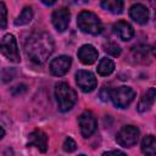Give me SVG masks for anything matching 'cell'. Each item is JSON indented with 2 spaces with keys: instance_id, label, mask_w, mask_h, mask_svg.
I'll return each mask as SVG.
<instances>
[{
  "instance_id": "obj_25",
  "label": "cell",
  "mask_w": 156,
  "mask_h": 156,
  "mask_svg": "<svg viewBox=\"0 0 156 156\" xmlns=\"http://www.w3.org/2000/svg\"><path fill=\"white\" fill-rule=\"evenodd\" d=\"M110 154H112V155H124V152H122V151H119V150H113V151H107V152H105L104 155H110Z\"/></svg>"
},
{
  "instance_id": "obj_28",
  "label": "cell",
  "mask_w": 156,
  "mask_h": 156,
  "mask_svg": "<svg viewBox=\"0 0 156 156\" xmlns=\"http://www.w3.org/2000/svg\"><path fill=\"white\" fill-rule=\"evenodd\" d=\"M76 2H78V4H85L88 0H74Z\"/></svg>"
},
{
  "instance_id": "obj_21",
  "label": "cell",
  "mask_w": 156,
  "mask_h": 156,
  "mask_svg": "<svg viewBox=\"0 0 156 156\" xmlns=\"http://www.w3.org/2000/svg\"><path fill=\"white\" fill-rule=\"evenodd\" d=\"M133 54L134 56L140 61V60H144V58H149V48L145 46V45H139V46H135L133 49Z\"/></svg>"
},
{
  "instance_id": "obj_4",
  "label": "cell",
  "mask_w": 156,
  "mask_h": 156,
  "mask_svg": "<svg viewBox=\"0 0 156 156\" xmlns=\"http://www.w3.org/2000/svg\"><path fill=\"white\" fill-rule=\"evenodd\" d=\"M135 98V91L130 87H118L115 89H111L110 99L112 100L113 105L118 108H126L130 105V102Z\"/></svg>"
},
{
  "instance_id": "obj_1",
  "label": "cell",
  "mask_w": 156,
  "mask_h": 156,
  "mask_svg": "<svg viewBox=\"0 0 156 156\" xmlns=\"http://www.w3.org/2000/svg\"><path fill=\"white\" fill-rule=\"evenodd\" d=\"M26 55L37 65L44 63L54 51V40L46 32L32 34L24 44Z\"/></svg>"
},
{
  "instance_id": "obj_22",
  "label": "cell",
  "mask_w": 156,
  "mask_h": 156,
  "mask_svg": "<svg viewBox=\"0 0 156 156\" xmlns=\"http://www.w3.org/2000/svg\"><path fill=\"white\" fill-rule=\"evenodd\" d=\"M7 26V9L6 5L0 1V28L5 29Z\"/></svg>"
},
{
  "instance_id": "obj_26",
  "label": "cell",
  "mask_w": 156,
  "mask_h": 156,
  "mask_svg": "<svg viewBox=\"0 0 156 156\" xmlns=\"http://www.w3.org/2000/svg\"><path fill=\"white\" fill-rule=\"evenodd\" d=\"M56 1H57V0H41V2H43V4H45V5H48V6L54 5Z\"/></svg>"
},
{
  "instance_id": "obj_13",
  "label": "cell",
  "mask_w": 156,
  "mask_h": 156,
  "mask_svg": "<svg viewBox=\"0 0 156 156\" xmlns=\"http://www.w3.org/2000/svg\"><path fill=\"white\" fill-rule=\"evenodd\" d=\"M113 32L115 34L121 39V40H124V41H128L130 40L133 37H134V29L133 27L126 22V21H118L113 24Z\"/></svg>"
},
{
  "instance_id": "obj_14",
  "label": "cell",
  "mask_w": 156,
  "mask_h": 156,
  "mask_svg": "<svg viewBox=\"0 0 156 156\" xmlns=\"http://www.w3.org/2000/svg\"><path fill=\"white\" fill-rule=\"evenodd\" d=\"M129 16L139 24H146L149 21V11L141 4H135L129 9Z\"/></svg>"
},
{
  "instance_id": "obj_7",
  "label": "cell",
  "mask_w": 156,
  "mask_h": 156,
  "mask_svg": "<svg viewBox=\"0 0 156 156\" xmlns=\"http://www.w3.org/2000/svg\"><path fill=\"white\" fill-rule=\"evenodd\" d=\"M78 123H79V128H80V133L83 138H89L91 134H94L98 127L96 118L91 111H84L79 116Z\"/></svg>"
},
{
  "instance_id": "obj_11",
  "label": "cell",
  "mask_w": 156,
  "mask_h": 156,
  "mask_svg": "<svg viewBox=\"0 0 156 156\" xmlns=\"http://www.w3.org/2000/svg\"><path fill=\"white\" fill-rule=\"evenodd\" d=\"M28 146H34L39 151L45 152L48 149V135L43 130H34L28 136Z\"/></svg>"
},
{
  "instance_id": "obj_23",
  "label": "cell",
  "mask_w": 156,
  "mask_h": 156,
  "mask_svg": "<svg viewBox=\"0 0 156 156\" xmlns=\"http://www.w3.org/2000/svg\"><path fill=\"white\" fill-rule=\"evenodd\" d=\"M63 150L66 151V152H73L76 149H77V144H76V141L72 139V138H66V140H65V143H63Z\"/></svg>"
},
{
  "instance_id": "obj_3",
  "label": "cell",
  "mask_w": 156,
  "mask_h": 156,
  "mask_svg": "<svg viewBox=\"0 0 156 156\" xmlns=\"http://www.w3.org/2000/svg\"><path fill=\"white\" fill-rule=\"evenodd\" d=\"M77 24L78 28L87 34L98 35L102 32V23L100 18L90 11H82L77 17Z\"/></svg>"
},
{
  "instance_id": "obj_15",
  "label": "cell",
  "mask_w": 156,
  "mask_h": 156,
  "mask_svg": "<svg viewBox=\"0 0 156 156\" xmlns=\"http://www.w3.org/2000/svg\"><path fill=\"white\" fill-rule=\"evenodd\" d=\"M156 98V90L155 88H150L146 90V93L141 96V99L138 102V111L139 112H146L151 108V106L154 105Z\"/></svg>"
},
{
  "instance_id": "obj_27",
  "label": "cell",
  "mask_w": 156,
  "mask_h": 156,
  "mask_svg": "<svg viewBox=\"0 0 156 156\" xmlns=\"http://www.w3.org/2000/svg\"><path fill=\"white\" fill-rule=\"evenodd\" d=\"M4 135H5V130L2 129V127H0V139H1Z\"/></svg>"
},
{
  "instance_id": "obj_18",
  "label": "cell",
  "mask_w": 156,
  "mask_h": 156,
  "mask_svg": "<svg viewBox=\"0 0 156 156\" xmlns=\"http://www.w3.org/2000/svg\"><path fill=\"white\" fill-rule=\"evenodd\" d=\"M113 71H115V62L107 57L101 58L98 66V73L102 77H106V76H110Z\"/></svg>"
},
{
  "instance_id": "obj_16",
  "label": "cell",
  "mask_w": 156,
  "mask_h": 156,
  "mask_svg": "<svg viewBox=\"0 0 156 156\" xmlns=\"http://www.w3.org/2000/svg\"><path fill=\"white\" fill-rule=\"evenodd\" d=\"M141 151L145 155H150L154 156L156 154V139L154 135H146L144 136L143 141H141Z\"/></svg>"
},
{
  "instance_id": "obj_10",
  "label": "cell",
  "mask_w": 156,
  "mask_h": 156,
  "mask_svg": "<svg viewBox=\"0 0 156 156\" xmlns=\"http://www.w3.org/2000/svg\"><path fill=\"white\" fill-rule=\"evenodd\" d=\"M71 65H72L71 57L66 56V55H61V56H58L51 61L50 72H51V74H54L56 77H62L69 71Z\"/></svg>"
},
{
  "instance_id": "obj_2",
  "label": "cell",
  "mask_w": 156,
  "mask_h": 156,
  "mask_svg": "<svg viewBox=\"0 0 156 156\" xmlns=\"http://www.w3.org/2000/svg\"><path fill=\"white\" fill-rule=\"evenodd\" d=\"M55 96L61 112L69 111L77 102V93L65 82H60L55 85Z\"/></svg>"
},
{
  "instance_id": "obj_8",
  "label": "cell",
  "mask_w": 156,
  "mask_h": 156,
  "mask_svg": "<svg viewBox=\"0 0 156 156\" xmlns=\"http://www.w3.org/2000/svg\"><path fill=\"white\" fill-rule=\"evenodd\" d=\"M76 83L78 88L84 93L93 91L98 85V80L95 76L90 71H84V69H80L76 73Z\"/></svg>"
},
{
  "instance_id": "obj_9",
  "label": "cell",
  "mask_w": 156,
  "mask_h": 156,
  "mask_svg": "<svg viewBox=\"0 0 156 156\" xmlns=\"http://www.w3.org/2000/svg\"><path fill=\"white\" fill-rule=\"evenodd\" d=\"M69 18H71L69 10L66 7H61V9H57L52 12L51 22L58 32H65L69 24Z\"/></svg>"
},
{
  "instance_id": "obj_20",
  "label": "cell",
  "mask_w": 156,
  "mask_h": 156,
  "mask_svg": "<svg viewBox=\"0 0 156 156\" xmlns=\"http://www.w3.org/2000/svg\"><path fill=\"white\" fill-rule=\"evenodd\" d=\"M104 50H105V52H107L108 55H111L113 57H117V56L121 55V48L116 43H113V41L106 43L104 45Z\"/></svg>"
},
{
  "instance_id": "obj_5",
  "label": "cell",
  "mask_w": 156,
  "mask_h": 156,
  "mask_svg": "<svg viewBox=\"0 0 156 156\" xmlns=\"http://www.w3.org/2000/svg\"><path fill=\"white\" fill-rule=\"evenodd\" d=\"M0 52L11 62H20V51L17 46V41L13 34H5L0 41Z\"/></svg>"
},
{
  "instance_id": "obj_17",
  "label": "cell",
  "mask_w": 156,
  "mask_h": 156,
  "mask_svg": "<svg viewBox=\"0 0 156 156\" xmlns=\"http://www.w3.org/2000/svg\"><path fill=\"white\" fill-rule=\"evenodd\" d=\"M100 2L105 10H107L115 15L121 13L123 10V5H124L123 0H100Z\"/></svg>"
},
{
  "instance_id": "obj_19",
  "label": "cell",
  "mask_w": 156,
  "mask_h": 156,
  "mask_svg": "<svg viewBox=\"0 0 156 156\" xmlns=\"http://www.w3.org/2000/svg\"><path fill=\"white\" fill-rule=\"evenodd\" d=\"M33 18V10L32 7L29 6H26L22 12L17 16V18L15 20V24L16 26H24V24H28Z\"/></svg>"
},
{
  "instance_id": "obj_12",
  "label": "cell",
  "mask_w": 156,
  "mask_h": 156,
  "mask_svg": "<svg viewBox=\"0 0 156 156\" xmlns=\"http://www.w3.org/2000/svg\"><path fill=\"white\" fill-rule=\"evenodd\" d=\"M77 55H78V58H79V61L82 63H84V65H91V63H94L98 60V55L99 54H98V50L93 45L85 44V45H83V46L79 48Z\"/></svg>"
},
{
  "instance_id": "obj_24",
  "label": "cell",
  "mask_w": 156,
  "mask_h": 156,
  "mask_svg": "<svg viewBox=\"0 0 156 156\" xmlns=\"http://www.w3.org/2000/svg\"><path fill=\"white\" fill-rule=\"evenodd\" d=\"M110 94H111V89L108 87H104L100 90V98L102 101H107L110 99Z\"/></svg>"
},
{
  "instance_id": "obj_6",
  "label": "cell",
  "mask_w": 156,
  "mask_h": 156,
  "mask_svg": "<svg viewBox=\"0 0 156 156\" xmlns=\"http://www.w3.org/2000/svg\"><path fill=\"white\" fill-rule=\"evenodd\" d=\"M139 134L140 132L135 126H124L117 133L116 141L123 147H132L138 143Z\"/></svg>"
}]
</instances>
